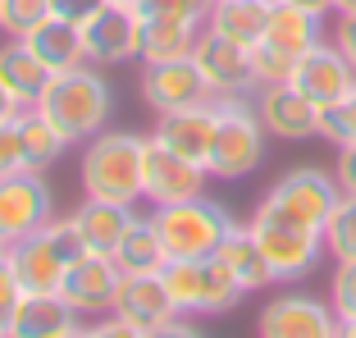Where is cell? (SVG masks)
Returning <instances> with one entry per match:
<instances>
[{
    "label": "cell",
    "mask_w": 356,
    "mask_h": 338,
    "mask_svg": "<svg viewBox=\"0 0 356 338\" xmlns=\"http://www.w3.org/2000/svg\"><path fill=\"white\" fill-rule=\"evenodd\" d=\"M334 179L347 197H356V142L352 147H338V165H334Z\"/></svg>",
    "instance_id": "ab89813d"
},
{
    "label": "cell",
    "mask_w": 356,
    "mask_h": 338,
    "mask_svg": "<svg viewBox=\"0 0 356 338\" xmlns=\"http://www.w3.org/2000/svg\"><path fill=\"white\" fill-rule=\"evenodd\" d=\"M110 316L128 320V325L137 329H151V325H165V320H174V302H169L165 293V279L160 275H124L115 288V307H110Z\"/></svg>",
    "instance_id": "ac0fdd59"
},
{
    "label": "cell",
    "mask_w": 356,
    "mask_h": 338,
    "mask_svg": "<svg viewBox=\"0 0 356 338\" xmlns=\"http://www.w3.org/2000/svg\"><path fill=\"white\" fill-rule=\"evenodd\" d=\"M115 5H137V0H115Z\"/></svg>",
    "instance_id": "681fc988"
},
{
    "label": "cell",
    "mask_w": 356,
    "mask_h": 338,
    "mask_svg": "<svg viewBox=\"0 0 356 338\" xmlns=\"http://www.w3.org/2000/svg\"><path fill=\"white\" fill-rule=\"evenodd\" d=\"M220 128H215V151H210V174L215 179H247L265 160V124L256 101L247 96H215Z\"/></svg>",
    "instance_id": "277c9868"
},
{
    "label": "cell",
    "mask_w": 356,
    "mask_h": 338,
    "mask_svg": "<svg viewBox=\"0 0 356 338\" xmlns=\"http://www.w3.org/2000/svg\"><path fill=\"white\" fill-rule=\"evenodd\" d=\"M270 10H274V0H215L206 28L224 32V37H233L242 46H256L265 37V28H270Z\"/></svg>",
    "instance_id": "4316f807"
},
{
    "label": "cell",
    "mask_w": 356,
    "mask_h": 338,
    "mask_svg": "<svg viewBox=\"0 0 356 338\" xmlns=\"http://www.w3.org/2000/svg\"><path fill=\"white\" fill-rule=\"evenodd\" d=\"M215 0H137L142 19H183V23H206Z\"/></svg>",
    "instance_id": "836d02e7"
},
{
    "label": "cell",
    "mask_w": 356,
    "mask_h": 338,
    "mask_svg": "<svg viewBox=\"0 0 356 338\" xmlns=\"http://www.w3.org/2000/svg\"><path fill=\"white\" fill-rule=\"evenodd\" d=\"M51 215V188L37 169H23L0 179V252L19 247L23 238H32L37 229H46Z\"/></svg>",
    "instance_id": "52a82bcc"
},
{
    "label": "cell",
    "mask_w": 356,
    "mask_h": 338,
    "mask_svg": "<svg viewBox=\"0 0 356 338\" xmlns=\"http://www.w3.org/2000/svg\"><path fill=\"white\" fill-rule=\"evenodd\" d=\"M334 10L338 14H356V0H334Z\"/></svg>",
    "instance_id": "7dc6e473"
},
{
    "label": "cell",
    "mask_w": 356,
    "mask_h": 338,
    "mask_svg": "<svg viewBox=\"0 0 356 338\" xmlns=\"http://www.w3.org/2000/svg\"><path fill=\"white\" fill-rule=\"evenodd\" d=\"M5 329L10 338H74L83 329V316L64 302V293H23Z\"/></svg>",
    "instance_id": "e0dca14e"
},
{
    "label": "cell",
    "mask_w": 356,
    "mask_h": 338,
    "mask_svg": "<svg viewBox=\"0 0 356 338\" xmlns=\"http://www.w3.org/2000/svg\"><path fill=\"white\" fill-rule=\"evenodd\" d=\"M334 338H356V316H338V334Z\"/></svg>",
    "instance_id": "bcb514c9"
},
{
    "label": "cell",
    "mask_w": 356,
    "mask_h": 338,
    "mask_svg": "<svg viewBox=\"0 0 356 338\" xmlns=\"http://www.w3.org/2000/svg\"><path fill=\"white\" fill-rule=\"evenodd\" d=\"M329 302L338 316H356V256L338 261L334 279H329Z\"/></svg>",
    "instance_id": "d590c367"
},
{
    "label": "cell",
    "mask_w": 356,
    "mask_h": 338,
    "mask_svg": "<svg viewBox=\"0 0 356 338\" xmlns=\"http://www.w3.org/2000/svg\"><path fill=\"white\" fill-rule=\"evenodd\" d=\"M215 256L229 265L233 279H238L247 293H261V288L279 284V279H274V270H270V261H265V252H261V243H256L252 224H233L229 238L220 243V252H215Z\"/></svg>",
    "instance_id": "7402d4cb"
},
{
    "label": "cell",
    "mask_w": 356,
    "mask_h": 338,
    "mask_svg": "<svg viewBox=\"0 0 356 338\" xmlns=\"http://www.w3.org/2000/svg\"><path fill=\"white\" fill-rule=\"evenodd\" d=\"M42 19H51V0H0V32L28 37Z\"/></svg>",
    "instance_id": "d6a6232c"
},
{
    "label": "cell",
    "mask_w": 356,
    "mask_h": 338,
    "mask_svg": "<svg viewBox=\"0 0 356 338\" xmlns=\"http://www.w3.org/2000/svg\"><path fill=\"white\" fill-rule=\"evenodd\" d=\"M206 179H210V169L183 160L160 138H147V156H142V197H147L151 206H174V201L201 197Z\"/></svg>",
    "instance_id": "8fae6325"
},
{
    "label": "cell",
    "mask_w": 356,
    "mask_h": 338,
    "mask_svg": "<svg viewBox=\"0 0 356 338\" xmlns=\"http://www.w3.org/2000/svg\"><path fill=\"white\" fill-rule=\"evenodd\" d=\"M192 64L201 69V78H206V87L215 96H256L261 92V78H256V64H252V46L233 42V37H224L215 28H201Z\"/></svg>",
    "instance_id": "8992f818"
},
{
    "label": "cell",
    "mask_w": 356,
    "mask_h": 338,
    "mask_svg": "<svg viewBox=\"0 0 356 338\" xmlns=\"http://www.w3.org/2000/svg\"><path fill=\"white\" fill-rule=\"evenodd\" d=\"M83 46H87V64L142 60V14H137V5H115V0L96 5L83 19Z\"/></svg>",
    "instance_id": "ba28073f"
},
{
    "label": "cell",
    "mask_w": 356,
    "mask_h": 338,
    "mask_svg": "<svg viewBox=\"0 0 356 338\" xmlns=\"http://www.w3.org/2000/svg\"><path fill=\"white\" fill-rule=\"evenodd\" d=\"M256 334L261 338H334L338 311L334 302H320L311 293H279L256 316Z\"/></svg>",
    "instance_id": "30bf717a"
},
{
    "label": "cell",
    "mask_w": 356,
    "mask_h": 338,
    "mask_svg": "<svg viewBox=\"0 0 356 338\" xmlns=\"http://www.w3.org/2000/svg\"><path fill=\"white\" fill-rule=\"evenodd\" d=\"M96 5H105V0H51V14H60V19H74V23H83L87 14L96 10Z\"/></svg>",
    "instance_id": "7bdbcfd3"
},
{
    "label": "cell",
    "mask_w": 356,
    "mask_h": 338,
    "mask_svg": "<svg viewBox=\"0 0 356 338\" xmlns=\"http://www.w3.org/2000/svg\"><path fill=\"white\" fill-rule=\"evenodd\" d=\"M23 293H28V288H23V279H19V270H14L10 252H0V320L14 316V307H19Z\"/></svg>",
    "instance_id": "74e56055"
},
{
    "label": "cell",
    "mask_w": 356,
    "mask_h": 338,
    "mask_svg": "<svg viewBox=\"0 0 356 338\" xmlns=\"http://www.w3.org/2000/svg\"><path fill=\"white\" fill-rule=\"evenodd\" d=\"M215 128H220V106L206 101V106H188V110H169L156 115V138L169 151H178L183 160L210 169V151H215Z\"/></svg>",
    "instance_id": "2e32d148"
},
{
    "label": "cell",
    "mask_w": 356,
    "mask_h": 338,
    "mask_svg": "<svg viewBox=\"0 0 356 338\" xmlns=\"http://www.w3.org/2000/svg\"><path fill=\"white\" fill-rule=\"evenodd\" d=\"M119 265L115 256H105V252H87L78 256L69 270H64L60 279V293L64 302L78 311V316H105V311L115 307V288H119Z\"/></svg>",
    "instance_id": "5bb4252c"
},
{
    "label": "cell",
    "mask_w": 356,
    "mask_h": 338,
    "mask_svg": "<svg viewBox=\"0 0 356 338\" xmlns=\"http://www.w3.org/2000/svg\"><path fill=\"white\" fill-rule=\"evenodd\" d=\"M142 101L151 106V115H169V110L206 106V101H215V92L206 87V78L192 60H169L142 69Z\"/></svg>",
    "instance_id": "7c38bea8"
},
{
    "label": "cell",
    "mask_w": 356,
    "mask_h": 338,
    "mask_svg": "<svg viewBox=\"0 0 356 338\" xmlns=\"http://www.w3.org/2000/svg\"><path fill=\"white\" fill-rule=\"evenodd\" d=\"M201 28H206V23H183V19H142V64L192 60Z\"/></svg>",
    "instance_id": "484cf974"
},
{
    "label": "cell",
    "mask_w": 356,
    "mask_h": 338,
    "mask_svg": "<svg viewBox=\"0 0 356 338\" xmlns=\"http://www.w3.org/2000/svg\"><path fill=\"white\" fill-rule=\"evenodd\" d=\"M247 297V288L233 279V270L220 256H206L201 261V316H224Z\"/></svg>",
    "instance_id": "f1b7e54d"
},
{
    "label": "cell",
    "mask_w": 356,
    "mask_h": 338,
    "mask_svg": "<svg viewBox=\"0 0 356 338\" xmlns=\"http://www.w3.org/2000/svg\"><path fill=\"white\" fill-rule=\"evenodd\" d=\"M151 220H156L160 238H165V252L183 256V261H206V256H215L220 243L229 238V229H233V215L224 211L220 201H210V197L156 206Z\"/></svg>",
    "instance_id": "5b68a950"
},
{
    "label": "cell",
    "mask_w": 356,
    "mask_h": 338,
    "mask_svg": "<svg viewBox=\"0 0 356 338\" xmlns=\"http://www.w3.org/2000/svg\"><path fill=\"white\" fill-rule=\"evenodd\" d=\"M14 124H19L23 151H28V169H37V174H46V165H55V160L64 156V147H74L37 106H23L19 115H14Z\"/></svg>",
    "instance_id": "83f0119b"
},
{
    "label": "cell",
    "mask_w": 356,
    "mask_h": 338,
    "mask_svg": "<svg viewBox=\"0 0 356 338\" xmlns=\"http://www.w3.org/2000/svg\"><path fill=\"white\" fill-rule=\"evenodd\" d=\"M23 42L32 46V51L42 55L46 64H51L55 74H69V69H78V64H87V46H83V23L74 19H60V14H51V19H42L37 28L23 37Z\"/></svg>",
    "instance_id": "44dd1931"
},
{
    "label": "cell",
    "mask_w": 356,
    "mask_h": 338,
    "mask_svg": "<svg viewBox=\"0 0 356 338\" xmlns=\"http://www.w3.org/2000/svg\"><path fill=\"white\" fill-rule=\"evenodd\" d=\"M23 169H28V151H23L19 124H14V119H5V124H0V179L23 174Z\"/></svg>",
    "instance_id": "8d00e7d4"
},
{
    "label": "cell",
    "mask_w": 356,
    "mask_h": 338,
    "mask_svg": "<svg viewBox=\"0 0 356 338\" xmlns=\"http://www.w3.org/2000/svg\"><path fill=\"white\" fill-rule=\"evenodd\" d=\"M133 206H119V201H96V197H83V206L74 211V224L78 233H83V243L92 247V252H115L119 238L128 233V224H133Z\"/></svg>",
    "instance_id": "cb8c5ba5"
},
{
    "label": "cell",
    "mask_w": 356,
    "mask_h": 338,
    "mask_svg": "<svg viewBox=\"0 0 356 338\" xmlns=\"http://www.w3.org/2000/svg\"><path fill=\"white\" fill-rule=\"evenodd\" d=\"M320 14L311 10H297V5H288V0H274V10H270V28H265L261 42H270L274 51L283 55H293V60H302L311 46H320L325 37H320Z\"/></svg>",
    "instance_id": "603a6c76"
},
{
    "label": "cell",
    "mask_w": 356,
    "mask_h": 338,
    "mask_svg": "<svg viewBox=\"0 0 356 338\" xmlns=\"http://www.w3.org/2000/svg\"><path fill=\"white\" fill-rule=\"evenodd\" d=\"M37 110H42L69 142H83V138L105 133L110 110H115V92H110V83L96 74L92 64H78L69 74H55V83L46 87Z\"/></svg>",
    "instance_id": "7a4b0ae2"
},
{
    "label": "cell",
    "mask_w": 356,
    "mask_h": 338,
    "mask_svg": "<svg viewBox=\"0 0 356 338\" xmlns=\"http://www.w3.org/2000/svg\"><path fill=\"white\" fill-rule=\"evenodd\" d=\"M110 256H115L119 275H160V265L169 261L165 238H160V229H156V220H151V215H137Z\"/></svg>",
    "instance_id": "d4e9b609"
},
{
    "label": "cell",
    "mask_w": 356,
    "mask_h": 338,
    "mask_svg": "<svg viewBox=\"0 0 356 338\" xmlns=\"http://www.w3.org/2000/svg\"><path fill=\"white\" fill-rule=\"evenodd\" d=\"M160 279H165V293H169L178 316H201V261L169 256L160 265Z\"/></svg>",
    "instance_id": "f546056e"
},
{
    "label": "cell",
    "mask_w": 356,
    "mask_h": 338,
    "mask_svg": "<svg viewBox=\"0 0 356 338\" xmlns=\"http://www.w3.org/2000/svg\"><path fill=\"white\" fill-rule=\"evenodd\" d=\"M252 233L279 284L306 279L320 265V252H325V233L297 229V224H283V220H265V215H252Z\"/></svg>",
    "instance_id": "9c48e42d"
},
{
    "label": "cell",
    "mask_w": 356,
    "mask_h": 338,
    "mask_svg": "<svg viewBox=\"0 0 356 338\" xmlns=\"http://www.w3.org/2000/svg\"><path fill=\"white\" fill-rule=\"evenodd\" d=\"M142 156L147 138L137 133H96L83 147V197L137 206L142 201Z\"/></svg>",
    "instance_id": "6da1fadb"
},
{
    "label": "cell",
    "mask_w": 356,
    "mask_h": 338,
    "mask_svg": "<svg viewBox=\"0 0 356 338\" xmlns=\"http://www.w3.org/2000/svg\"><path fill=\"white\" fill-rule=\"evenodd\" d=\"M338 201H343V188H338L334 174H329V169H315V165H302V169H288V174L265 192L256 215L297 224V229H311V233H325V224H329Z\"/></svg>",
    "instance_id": "3957f363"
},
{
    "label": "cell",
    "mask_w": 356,
    "mask_h": 338,
    "mask_svg": "<svg viewBox=\"0 0 356 338\" xmlns=\"http://www.w3.org/2000/svg\"><path fill=\"white\" fill-rule=\"evenodd\" d=\"M288 83H293L306 101H315V106L325 110V106H338V101L356 87V69L347 64V55L338 51V46L320 42L297 60V69H293Z\"/></svg>",
    "instance_id": "4fadbf2b"
},
{
    "label": "cell",
    "mask_w": 356,
    "mask_h": 338,
    "mask_svg": "<svg viewBox=\"0 0 356 338\" xmlns=\"http://www.w3.org/2000/svg\"><path fill=\"white\" fill-rule=\"evenodd\" d=\"M288 5H297V10H311V14H320V19L334 10V0H288Z\"/></svg>",
    "instance_id": "f6af8a7d"
},
{
    "label": "cell",
    "mask_w": 356,
    "mask_h": 338,
    "mask_svg": "<svg viewBox=\"0 0 356 338\" xmlns=\"http://www.w3.org/2000/svg\"><path fill=\"white\" fill-rule=\"evenodd\" d=\"M0 338H10V329H5V320H0Z\"/></svg>",
    "instance_id": "c3c4849f"
},
{
    "label": "cell",
    "mask_w": 356,
    "mask_h": 338,
    "mask_svg": "<svg viewBox=\"0 0 356 338\" xmlns=\"http://www.w3.org/2000/svg\"><path fill=\"white\" fill-rule=\"evenodd\" d=\"M325 252H334L338 261H347V256H356V197H347L334 206V215H329L325 224Z\"/></svg>",
    "instance_id": "4dcf8cb0"
},
{
    "label": "cell",
    "mask_w": 356,
    "mask_h": 338,
    "mask_svg": "<svg viewBox=\"0 0 356 338\" xmlns=\"http://www.w3.org/2000/svg\"><path fill=\"white\" fill-rule=\"evenodd\" d=\"M74 338H142V329H137V325H128V320H119V316H110V320H101V325L78 329Z\"/></svg>",
    "instance_id": "f35d334b"
},
{
    "label": "cell",
    "mask_w": 356,
    "mask_h": 338,
    "mask_svg": "<svg viewBox=\"0 0 356 338\" xmlns=\"http://www.w3.org/2000/svg\"><path fill=\"white\" fill-rule=\"evenodd\" d=\"M320 138L334 142V147H352L356 142V87L338 101V106L320 110Z\"/></svg>",
    "instance_id": "1f68e13d"
},
{
    "label": "cell",
    "mask_w": 356,
    "mask_h": 338,
    "mask_svg": "<svg viewBox=\"0 0 356 338\" xmlns=\"http://www.w3.org/2000/svg\"><path fill=\"white\" fill-rule=\"evenodd\" d=\"M252 64H256V78H261V87H270V83H288V78H293V69H297L293 55L274 51L270 42H256V46H252Z\"/></svg>",
    "instance_id": "e575fe53"
},
{
    "label": "cell",
    "mask_w": 356,
    "mask_h": 338,
    "mask_svg": "<svg viewBox=\"0 0 356 338\" xmlns=\"http://www.w3.org/2000/svg\"><path fill=\"white\" fill-rule=\"evenodd\" d=\"M0 83L14 92L19 106H42L46 87L55 83V69L23 37H10V46H0Z\"/></svg>",
    "instance_id": "d6986e66"
},
{
    "label": "cell",
    "mask_w": 356,
    "mask_h": 338,
    "mask_svg": "<svg viewBox=\"0 0 356 338\" xmlns=\"http://www.w3.org/2000/svg\"><path fill=\"white\" fill-rule=\"evenodd\" d=\"M10 261H14V270H19L28 293H60V279L69 270V256L55 247V238L46 229H37L19 247H10Z\"/></svg>",
    "instance_id": "ffe728a7"
},
{
    "label": "cell",
    "mask_w": 356,
    "mask_h": 338,
    "mask_svg": "<svg viewBox=\"0 0 356 338\" xmlns=\"http://www.w3.org/2000/svg\"><path fill=\"white\" fill-rule=\"evenodd\" d=\"M142 338H206L197 325H188V320H165V325H151V329H142Z\"/></svg>",
    "instance_id": "b9f144b4"
},
{
    "label": "cell",
    "mask_w": 356,
    "mask_h": 338,
    "mask_svg": "<svg viewBox=\"0 0 356 338\" xmlns=\"http://www.w3.org/2000/svg\"><path fill=\"white\" fill-rule=\"evenodd\" d=\"M19 101H14V92H10V87H5V83H0V124H5V119H14V115H19Z\"/></svg>",
    "instance_id": "ee69618b"
},
{
    "label": "cell",
    "mask_w": 356,
    "mask_h": 338,
    "mask_svg": "<svg viewBox=\"0 0 356 338\" xmlns=\"http://www.w3.org/2000/svg\"><path fill=\"white\" fill-rule=\"evenodd\" d=\"M256 110H261V124L270 138L283 142H306V138H320V106L306 101L293 83H270L252 96Z\"/></svg>",
    "instance_id": "9a60e30c"
},
{
    "label": "cell",
    "mask_w": 356,
    "mask_h": 338,
    "mask_svg": "<svg viewBox=\"0 0 356 338\" xmlns=\"http://www.w3.org/2000/svg\"><path fill=\"white\" fill-rule=\"evenodd\" d=\"M334 46L347 55V64L356 69V14H338V28H334Z\"/></svg>",
    "instance_id": "60d3db41"
}]
</instances>
